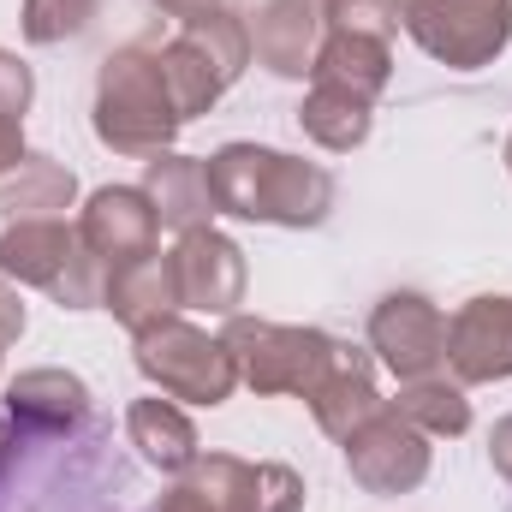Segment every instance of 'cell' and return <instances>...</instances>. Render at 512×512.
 <instances>
[{
    "mask_svg": "<svg viewBox=\"0 0 512 512\" xmlns=\"http://www.w3.org/2000/svg\"><path fill=\"white\" fill-rule=\"evenodd\" d=\"M215 209L262 227H322L334 209V173L268 143H221L209 155Z\"/></svg>",
    "mask_w": 512,
    "mask_h": 512,
    "instance_id": "cell-1",
    "label": "cell"
},
{
    "mask_svg": "<svg viewBox=\"0 0 512 512\" xmlns=\"http://www.w3.org/2000/svg\"><path fill=\"white\" fill-rule=\"evenodd\" d=\"M90 126H96V137L114 155L149 161V155L173 149V137L185 131V114H179V102L167 90V72H161L155 42H126V48H114L102 60Z\"/></svg>",
    "mask_w": 512,
    "mask_h": 512,
    "instance_id": "cell-2",
    "label": "cell"
},
{
    "mask_svg": "<svg viewBox=\"0 0 512 512\" xmlns=\"http://www.w3.org/2000/svg\"><path fill=\"white\" fill-rule=\"evenodd\" d=\"M131 364L155 393L185 399V405H227L239 387V364H233L227 340L185 316H167V322L131 334Z\"/></svg>",
    "mask_w": 512,
    "mask_h": 512,
    "instance_id": "cell-3",
    "label": "cell"
},
{
    "mask_svg": "<svg viewBox=\"0 0 512 512\" xmlns=\"http://www.w3.org/2000/svg\"><path fill=\"white\" fill-rule=\"evenodd\" d=\"M0 274L12 286H42L60 310H102L108 292V268L66 221H12L0 233Z\"/></svg>",
    "mask_w": 512,
    "mask_h": 512,
    "instance_id": "cell-4",
    "label": "cell"
},
{
    "mask_svg": "<svg viewBox=\"0 0 512 512\" xmlns=\"http://www.w3.org/2000/svg\"><path fill=\"white\" fill-rule=\"evenodd\" d=\"M233 364H239V382L251 393H310L334 340L322 328H292V322H268V316H227L221 328Z\"/></svg>",
    "mask_w": 512,
    "mask_h": 512,
    "instance_id": "cell-5",
    "label": "cell"
},
{
    "mask_svg": "<svg viewBox=\"0 0 512 512\" xmlns=\"http://www.w3.org/2000/svg\"><path fill=\"white\" fill-rule=\"evenodd\" d=\"M399 24L429 60L453 72H483L512 42V0H405Z\"/></svg>",
    "mask_w": 512,
    "mask_h": 512,
    "instance_id": "cell-6",
    "label": "cell"
},
{
    "mask_svg": "<svg viewBox=\"0 0 512 512\" xmlns=\"http://www.w3.org/2000/svg\"><path fill=\"white\" fill-rule=\"evenodd\" d=\"M340 453H346V471H352V483L364 489V495H411L423 477H429V459H435V447H429V435L417 429V423H405L393 405H382L364 429H352L346 441H340Z\"/></svg>",
    "mask_w": 512,
    "mask_h": 512,
    "instance_id": "cell-7",
    "label": "cell"
},
{
    "mask_svg": "<svg viewBox=\"0 0 512 512\" xmlns=\"http://www.w3.org/2000/svg\"><path fill=\"white\" fill-rule=\"evenodd\" d=\"M370 352L399 382H423L447 364V316L423 292H387L370 310Z\"/></svg>",
    "mask_w": 512,
    "mask_h": 512,
    "instance_id": "cell-8",
    "label": "cell"
},
{
    "mask_svg": "<svg viewBox=\"0 0 512 512\" xmlns=\"http://www.w3.org/2000/svg\"><path fill=\"white\" fill-rule=\"evenodd\" d=\"M167 262H173V280H179V304L185 310L239 316L245 286H251V268H245L239 239H227L221 227H197V233H179V245L167 251Z\"/></svg>",
    "mask_w": 512,
    "mask_h": 512,
    "instance_id": "cell-9",
    "label": "cell"
},
{
    "mask_svg": "<svg viewBox=\"0 0 512 512\" xmlns=\"http://www.w3.org/2000/svg\"><path fill=\"white\" fill-rule=\"evenodd\" d=\"M447 364H453L459 387L512 382V298L507 292H483V298L453 310V322H447Z\"/></svg>",
    "mask_w": 512,
    "mask_h": 512,
    "instance_id": "cell-10",
    "label": "cell"
},
{
    "mask_svg": "<svg viewBox=\"0 0 512 512\" xmlns=\"http://www.w3.org/2000/svg\"><path fill=\"white\" fill-rule=\"evenodd\" d=\"M78 239L102 268H120V262H137V256L155 251L161 221L137 185H102V191H90V203L78 215Z\"/></svg>",
    "mask_w": 512,
    "mask_h": 512,
    "instance_id": "cell-11",
    "label": "cell"
},
{
    "mask_svg": "<svg viewBox=\"0 0 512 512\" xmlns=\"http://www.w3.org/2000/svg\"><path fill=\"white\" fill-rule=\"evenodd\" d=\"M304 399H310L316 429H322L328 441H346L352 429H364V423L387 405L382 393H376V358H370L364 346H346V340H334L322 376H316V387H310Z\"/></svg>",
    "mask_w": 512,
    "mask_h": 512,
    "instance_id": "cell-12",
    "label": "cell"
},
{
    "mask_svg": "<svg viewBox=\"0 0 512 512\" xmlns=\"http://www.w3.org/2000/svg\"><path fill=\"white\" fill-rule=\"evenodd\" d=\"M221 512H304V477L292 465H251L239 453H209L191 465Z\"/></svg>",
    "mask_w": 512,
    "mask_h": 512,
    "instance_id": "cell-13",
    "label": "cell"
},
{
    "mask_svg": "<svg viewBox=\"0 0 512 512\" xmlns=\"http://www.w3.org/2000/svg\"><path fill=\"white\" fill-rule=\"evenodd\" d=\"M155 209L161 227L173 233H197L209 227L221 209H215V191H209V155H179V149H161L143 161V185H137Z\"/></svg>",
    "mask_w": 512,
    "mask_h": 512,
    "instance_id": "cell-14",
    "label": "cell"
},
{
    "mask_svg": "<svg viewBox=\"0 0 512 512\" xmlns=\"http://www.w3.org/2000/svg\"><path fill=\"white\" fill-rule=\"evenodd\" d=\"M6 417L18 435H72L90 423V387L72 370H24L6 382Z\"/></svg>",
    "mask_w": 512,
    "mask_h": 512,
    "instance_id": "cell-15",
    "label": "cell"
},
{
    "mask_svg": "<svg viewBox=\"0 0 512 512\" xmlns=\"http://www.w3.org/2000/svg\"><path fill=\"white\" fill-rule=\"evenodd\" d=\"M245 30L251 54L274 78H304L322 48V0H262Z\"/></svg>",
    "mask_w": 512,
    "mask_h": 512,
    "instance_id": "cell-16",
    "label": "cell"
},
{
    "mask_svg": "<svg viewBox=\"0 0 512 512\" xmlns=\"http://www.w3.org/2000/svg\"><path fill=\"white\" fill-rule=\"evenodd\" d=\"M126 441L143 453V465L167 471V477H185L197 459H203V441H197V423L185 417L179 399L167 393H149V399H131L126 405Z\"/></svg>",
    "mask_w": 512,
    "mask_h": 512,
    "instance_id": "cell-17",
    "label": "cell"
},
{
    "mask_svg": "<svg viewBox=\"0 0 512 512\" xmlns=\"http://www.w3.org/2000/svg\"><path fill=\"white\" fill-rule=\"evenodd\" d=\"M102 310H114V322H126L131 334L179 316V280H173V262L161 251L137 256V262H120L108 268V292H102Z\"/></svg>",
    "mask_w": 512,
    "mask_h": 512,
    "instance_id": "cell-18",
    "label": "cell"
},
{
    "mask_svg": "<svg viewBox=\"0 0 512 512\" xmlns=\"http://www.w3.org/2000/svg\"><path fill=\"white\" fill-rule=\"evenodd\" d=\"M316 84H334V90H352L364 102H376L393 78V54L387 42H370V36H346V30H328L322 48H316V66H310Z\"/></svg>",
    "mask_w": 512,
    "mask_h": 512,
    "instance_id": "cell-19",
    "label": "cell"
},
{
    "mask_svg": "<svg viewBox=\"0 0 512 512\" xmlns=\"http://www.w3.org/2000/svg\"><path fill=\"white\" fill-rule=\"evenodd\" d=\"M72 197H78V179L48 155H24V167L0 179V215L6 221H60L72 209Z\"/></svg>",
    "mask_w": 512,
    "mask_h": 512,
    "instance_id": "cell-20",
    "label": "cell"
},
{
    "mask_svg": "<svg viewBox=\"0 0 512 512\" xmlns=\"http://www.w3.org/2000/svg\"><path fill=\"white\" fill-rule=\"evenodd\" d=\"M298 126H304L310 143L346 155V149H358V143L370 137L376 102H364V96H352V90H334V84H310V96L298 102Z\"/></svg>",
    "mask_w": 512,
    "mask_h": 512,
    "instance_id": "cell-21",
    "label": "cell"
},
{
    "mask_svg": "<svg viewBox=\"0 0 512 512\" xmlns=\"http://www.w3.org/2000/svg\"><path fill=\"white\" fill-rule=\"evenodd\" d=\"M405 423H417L429 441H453V435H465L471 429V399H465V387L447 382V376H423V382H405L399 387V399H387Z\"/></svg>",
    "mask_w": 512,
    "mask_h": 512,
    "instance_id": "cell-22",
    "label": "cell"
},
{
    "mask_svg": "<svg viewBox=\"0 0 512 512\" xmlns=\"http://www.w3.org/2000/svg\"><path fill=\"white\" fill-rule=\"evenodd\" d=\"M179 42H185V48H191V54H197V60H203L227 90H233V84L245 78V66H251V30H245L227 6H221V12H203V18H191V24L179 30Z\"/></svg>",
    "mask_w": 512,
    "mask_h": 512,
    "instance_id": "cell-23",
    "label": "cell"
},
{
    "mask_svg": "<svg viewBox=\"0 0 512 512\" xmlns=\"http://www.w3.org/2000/svg\"><path fill=\"white\" fill-rule=\"evenodd\" d=\"M155 54H161L167 90H173V102H179L185 126H191L197 114H209V108H215V102L227 96V84H221V78H215V72H209V66H203V60H197V54H191V48L179 42V36H173V42H161Z\"/></svg>",
    "mask_w": 512,
    "mask_h": 512,
    "instance_id": "cell-24",
    "label": "cell"
},
{
    "mask_svg": "<svg viewBox=\"0 0 512 512\" xmlns=\"http://www.w3.org/2000/svg\"><path fill=\"white\" fill-rule=\"evenodd\" d=\"M96 18H102V0H24V12H18L24 42H36V48H60L72 36H84Z\"/></svg>",
    "mask_w": 512,
    "mask_h": 512,
    "instance_id": "cell-25",
    "label": "cell"
},
{
    "mask_svg": "<svg viewBox=\"0 0 512 512\" xmlns=\"http://www.w3.org/2000/svg\"><path fill=\"white\" fill-rule=\"evenodd\" d=\"M399 12H405V0H322V30L393 42L399 36Z\"/></svg>",
    "mask_w": 512,
    "mask_h": 512,
    "instance_id": "cell-26",
    "label": "cell"
},
{
    "mask_svg": "<svg viewBox=\"0 0 512 512\" xmlns=\"http://www.w3.org/2000/svg\"><path fill=\"white\" fill-rule=\"evenodd\" d=\"M30 96H36L30 66H24L12 48H0V120H24V114H30Z\"/></svg>",
    "mask_w": 512,
    "mask_h": 512,
    "instance_id": "cell-27",
    "label": "cell"
},
{
    "mask_svg": "<svg viewBox=\"0 0 512 512\" xmlns=\"http://www.w3.org/2000/svg\"><path fill=\"white\" fill-rule=\"evenodd\" d=\"M155 512H221V507H215V495L197 483V471H185V477L161 495V507H155Z\"/></svg>",
    "mask_w": 512,
    "mask_h": 512,
    "instance_id": "cell-28",
    "label": "cell"
},
{
    "mask_svg": "<svg viewBox=\"0 0 512 512\" xmlns=\"http://www.w3.org/2000/svg\"><path fill=\"white\" fill-rule=\"evenodd\" d=\"M18 334H24V298H18V286L0 274V352L18 346Z\"/></svg>",
    "mask_w": 512,
    "mask_h": 512,
    "instance_id": "cell-29",
    "label": "cell"
},
{
    "mask_svg": "<svg viewBox=\"0 0 512 512\" xmlns=\"http://www.w3.org/2000/svg\"><path fill=\"white\" fill-rule=\"evenodd\" d=\"M24 155H30V149H24V120H0V179L18 173Z\"/></svg>",
    "mask_w": 512,
    "mask_h": 512,
    "instance_id": "cell-30",
    "label": "cell"
},
{
    "mask_svg": "<svg viewBox=\"0 0 512 512\" xmlns=\"http://www.w3.org/2000/svg\"><path fill=\"white\" fill-rule=\"evenodd\" d=\"M489 465L512 483V417H501V423H495V435H489Z\"/></svg>",
    "mask_w": 512,
    "mask_h": 512,
    "instance_id": "cell-31",
    "label": "cell"
},
{
    "mask_svg": "<svg viewBox=\"0 0 512 512\" xmlns=\"http://www.w3.org/2000/svg\"><path fill=\"white\" fill-rule=\"evenodd\" d=\"M155 12H167V18H179V24H191V18H203V12H221L227 0H149Z\"/></svg>",
    "mask_w": 512,
    "mask_h": 512,
    "instance_id": "cell-32",
    "label": "cell"
},
{
    "mask_svg": "<svg viewBox=\"0 0 512 512\" xmlns=\"http://www.w3.org/2000/svg\"><path fill=\"white\" fill-rule=\"evenodd\" d=\"M18 453V429H12V417L0 411V471H6V459Z\"/></svg>",
    "mask_w": 512,
    "mask_h": 512,
    "instance_id": "cell-33",
    "label": "cell"
},
{
    "mask_svg": "<svg viewBox=\"0 0 512 512\" xmlns=\"http://www.w3.org/2000/svg\"><path fill=\"white\" fill-rule=\"evenodd\" d=\"M507 173H512V137H507Z\"/></svg>",
    "mask_w": 512,
    "mask_h": 512,
    "instance_id": "cell-34",
    "label": "cell"
},
{
    "mask_svg": "<svg viewBox=\"0 0 512 512\" xmlns=\"http://www.w3.org/2000/svg\"><path fill=\"white\" fill-rule=\"evenodd\" d=\"M0 358H6V352H0Z\"/></svg>",
    "mask_w": 512,
    "mask_h": 512,
    "instance_id": "cell-35",
    "label": "cell"
}]
</instances>
